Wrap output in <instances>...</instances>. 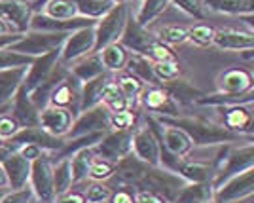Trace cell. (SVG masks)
Instances as JSON below:
<instances>
[{"instance_id": "obj_42", "label": "cell", "mask_w": 254, "mask_h": 203, "mask_svg": "<svg viewBox=\"0 0 254 203\" xmlns=\"http://www.w3.org/2000/svg\"><path fill=\"white\" fill-rule=\"evenodd\" d=\"M188 40L199 48H207V46H212V40H214V29L207 23H197L193 25L191 29H188Z\"/></svg>"}, {"instance_id": "obj_24", "label": "cell", "mask_w": 254, "mask_h": 203, "mask_svg": "<svg viewBox=\"0 0 254 203\" xmlns=\"http://www.w3.org/2000/svg\"><path fill=\"white\" fill-rule=\"evenodd\" d=\"M214 202V186L211 182H186L173 203H211Z\"/></svg>"}, {"instance_id": "obj_26", "label": "cell", "mask_w": 254, "mask_h": 203, "mask_svg": "<svg viewBox=\"0 0 254 203\" xmlns=\"http://www.w3.org/2000/svg\"><path fill=\"white\" fill-rule=\"evenodd\" d=\"M161 87H165L167 91H169V95L177 101V105L179 107H188V105H195L197 103V99L203 97L205 93L199 91L197 87H193L188 82V80H173V82H165V84H159Z\"/></svg>"}, {"instance_id": "obj_8", "label": "cell", "mask_w": 254, "mask_h": 203, "mask_svg": "<svg viewBox=\"0 0 254 203\" xmlns=\"http://www.w3.org/2000/svg\"><path fill=\"white\" fill-rule=\"evenodd\" d=\"M93 27H84V29L68 32L63 48H61V55H59L61 63L72 65L85 55L95 54V31H93Z\"/></svg>"}, {"instance_id": "obj_9", "label": "cell", "mask_w": 254, "mask_h": 203, "mask_svg": "<svg viewBox=\"0 0 254 203\" xmlns=\"http://www.w3.org/2000/svg\"><path fill=\"white\" fill-rule=\"evenodd\" d=\"M254 194V167L247 171L233 175L220 186L214 188V202L235 203L249 200Z\"/></svg>"}, {"instance_id": "obj_30", "label": "cell", "mask_w": 254, "mask_h": 203, "mask_svg": "<svg viewBox=\"0 0 254 203\" xmlns=\"http://www.w3.org/2000/svg\"><path fill=\"white\" fill-rule=\"evenodd\" d=\"M99 55H101V61H103L106 72H124L127 59H129V52L120 42L103 48Z\"/></svg>"}, {"instance_id": "obj_19", "label": "cell", "mask_w": 254, "mask_h": 203, "mask_svg": "<svg viewBox=\"0 0 254 203\" xmlns=\"http://www.w3.org/2000/svg\"><path fill=\"white\" fill-rule=\"evenodd\" d=\"M29 67H17V68H8L0 70V114L10 112V105L15 93L25 82Z\"/></svg>"}, {"instance_id": "obj_37", "label": "cell", "mask_w": 254, "mask_h": 203, "mask_svg": "<svg viewBox=\"0 0 254 203\" xmlns=\"http://www.w3.org/2000/svg\"><path fill=\"white\" fill-rule=\"evenodd\" d=\"M74 4L80 17L93 19V21L101 19L105 13H108L116 6L112 0H74Z\"/></svg>"}, {"instance_id": "obj_57", "label": "cell", "mask_w": 254, "mask_h": 203, "mask_svg": "<svg viewBox=\"0 0 254 203\" xmlns=\"http://www.w3.org/2000/svg\"><path fill=\"white\" fill-rule=\"evenodd\" d=\"M6 32H15V31H13L10 25H8V23L0 17V34H6Z\"/></svg>"}, {"instance_id": "obj_44", "label": "cell", "mask_w": 254, "mask_h": 203, "mask_svg": "<svg viewBox=\"0 0 254 203\" xmlns=\"http://www.w3.org/2000/svg\"><path fill=\"white\" fill-rule=\"evenodd\" d=\"M112 196V188L105 182H91L84 192L85 203H108Z\"/></svg>"}, {"instance_id": "obj_20", "label": "cell", "mask_w": 254, "mask_h": 203, "mask_svg": "<svg viewBox=\"0 0 254 203\" xmlns=\"http://www.w3.org/2000/svg\"><path fill=\"white\" fill-rule=\"evenodd\" d=\"M10 112L13 120L19 124V128H34V126H38L40 110L32 105L29 91L23 86L19 87V91L15 93L13 101H11Z\"/></svg>"}, {"instance_id": "obj_22", "label": "cell", "mask_w": 254, "mask_h": 203, "mask_svg": "<svg viewBox=\"0 0 254 203\" xmlns=\"http://www.w3.org/2000/svg\"><path fill=\"white\" fill-rule=\"evenodd\" d=\"M59 55H61V50H55V52H50V54L36 57L31 67L27 68V76H25L23 87L27 91H32L38 84H42L44 80L52 74L55 65L59 63Z\"/></svg>"}, {"instance_id": "obj_17", "label": "cell", "mask_w": 254, "mask_h": 203, "mask_svg": "<svg viewBox=\"0 0 254 203\" xmlns=\"http://www.w3.org/2000/svg\"><path fill=\"white\" fill-rule=\"evenodd\" d=\"M0 163L4 167L6 179H8V188L19 190V188H25L29 184V179H31V161L25 160L17 150L10 152L6 158H2Z\"/></svg>"}, {"instance_id": "obj_43", "label": "cell", "mask_w": 254, "mask_h": 203, "mask_svg": "<svg viewBox=\"0 0 254 203\" xmlns=\"http://www.w3.org/2000/svg\"><path fill=\"white\" fill-rule=\"evenodd\" d=\"M34 57L21 55L10 52V50H0V70H8V68H17V67H31Z\"/></svg>"}, {"instance_id": "obj_2", "label": "cell", "mask_w": 254, "mask_h": 203, "mask_svg": "<svg viewBox=\"0 0 254 203\" xmlns=\"http://www.w3.org/2000/svg\"><path fill=\"white\" fill-rule=\"evenodd\" d=\"M214 167V181L212 186H220L233 175L253 169L254 167V144L249 140L247 144L233 148L232 144H222V148L218 152V158L212 161Z\"/></svg>"}, {"instance_id": "obj_51", "label": "cell", "mask_w": 254, "mask_h": 203, "mask_svg": "<svg viewBox=\"0 0 254 203\" xmlns=\"http://www.w3.org/2000/svg\"><path fill=\"white\" fill-rule=\"evenodd\" d=\"M135 196H137V190L133 186L122 184L118 190H112L108 203H135Z\"/></svg>"}, {"instance_id": "obj_40", "label": "cell", "mask_w": 254, "mask_h": 203, "mask_svg": "<svg viewBox=\"0 0 254 203\" xmlns=\"http://www.w3.org/2000/svg\"><path fill=\"white\" fill-rule=\"evenodd\" d=\"M154 76L158 80V84H165V82H173L180 78V63L179 59L175 61H163V63H154L152 65Z\"/></svg>"}, {"instance_id": "obj_3", "label": "cell", "mask_w": 254, "mask_h": 203, "mask_svg": "<svg viewBox=\"0 0 254 203\" xmlns=\"http://www.w3.org/2000/svg\"><path fill=\"white\" fill-rule=\"evenodd\" d=\"M68 32H48V31H27L23 32V36L15 44H11L10 52L21 55H29V57H40L55 50L63 48L64 40H66Z\"/></svg>"}, {"instance_id": "obj_28", "label": "cell", "mask_w": 254, "mask_h": 203, "mask_svg": "<svg viewBox=\"0 0 254 203\" xmlns=\"http://www.w3.org/2000/svg\"><path fill=\"white\" fill-rule=\"evenodd\" d=\"M177 175H180L186 182H211L214 181V167L212 163L203 161H180Z\"/></svg>"}, {"instance_id": "obj_47", "label": "cell", "mask_w": 254, "mask_h": 203, "mask_svg": "<svg viewBox=\"0 0 254 203\" xmlns=\"http://www.w3.org/2000/svg\"><path fill=\"white\" fill-rule=\"evenodd\" d=\"M171 4L177 6L180 11L188 13L193 19H199V21L205 19V11H203L201 0H171Z\"/></svg>"}, {"instance_id": "obj_21", "label": "cell", "mask_w": 254, "mask_h": 203, "mask_svg": "<svg viewBox=\"0 0 254 203\" xmlns=\"http://www.w3.org/2000/svg\"><path fill=\"white\" fill-rule=\"evenodd\" d=\"M253 105H237V107L224 108L222 126L239 137L253 135Z\"/></svg>"}, {"instance_id": "obj_53", "label": "cell", "mask_w": 254, "mask_h": 203, "mask_svg": "<svg viewBox=\"0 0 254 203\" xmlns=\"http://www.w3.org/2000/svg\"><path fill=\"white\" fill-rule=\"evenodd\" d=\"M135 203H167V202H165L161 196H158L156 192H150V190H137Z\"/></svg>"}, {"instance_id": "obj_35", "label": "cell", "mask_w": 254, "mask_h": 203, "mask_svg": "<svg viewBox=\"0 0 254 203\" xmlns=\"http://www.w3.org/2000/svg\"><path fill=\"white\" fill-rule=\"evenodd\" d=\"M101 103L105 105L110 112H122V110H127L129 107V101L126 99V95L122 93L120 86L116 84V80H108L103 87V93H101Z\"/></svg>"}, {"instance_id": "obj_6", "label": "cell", "mask_w": 254, "mask_h": 203, "mask_svg": "<svg viewBox=\"0 0 254 203\" xmlns=\"http://www.w3.org/2000/svg\"><path fill=\"white\" fill-rule=\"evenodd\" d=\"M131 148H133V131L110 129L105 133V137L93 146V152L101 160L118 163V161H122L126 156L131 154Z\"/></svg>"}, {"instance_id": "obj_39", "label": "cell", "mask_w": 254, "mask_h": 203, "mask_svg": "<svg viewBox=\"0 0 254 203\" xmlns=\"http://www.w3.org/2000/svg\"><path fill=\"white\" fill-rule=\"evenodd\" d=\"M116 84L120 86V89H122V93L126 95L127 101H129V107L137 101L138 97H140V93H142V89L146 87L140 80H138V78L127 74V72L120 74V78L116 80Z\"/></svg>"}, {"instance_id": "obj_58", "label": "cell", "mask_w": 254, "mask_h": 203, "mask_svg": "<svg viewBox=\"0 0 254 203\" xmlns=\"http://www.w3.org/2000/svg\"><path fill=\"white\" fill-rule=\"evenodd\" d=\"M2 194H4V192H2V190H0V196H2Z\"/></svg>"}, {"instance_id": "obj_50", "label": "cell", "mask_w": 254, "mask_h": 203, "mask_svg": "<svg viewBox=\"0 0 254 203\" xmlns=\"http://www.w3.org/2000/svg\"><path fill=\"white\" fill-rule=\"evenodd\" d=\"M19 124L13 120L11 114L8 112H4V114H0V140H10L17 131H19Z\"/></svg>"}, {"instance_id": "obj_1", "label": "cell", "mask_w": 254, "mask_h": 203, "mask_svg": "<svg viewBox=\"0 0 254 203\" xmlns=\"http://www.w3.org/2000/svg\"><path fill=\"white\" fill-rule=\"evenodd\" d=\"M159 124L173 126L184 131L190 137L193 146H214V144H232L241 140L239 135H235L232 131L224 128L222 124H216L212 120H207L203 116H154Z\"/></svg>"}, {"instance_id": "obj_32", "label": "cell", "mask_w": 254, "mask_h": 203, "mask_svg": "<svg viewBox=\"0 0 254 203\" xmlns=\"http://www.w3.org/2000/svg\"><path fill=\"white\" fill-rule=\"evenodd\" d=\"M110 80L108 74H103L95 78V80H89L82 84V91H80V112H84L87 108H93L97 105H101V93H103V87Z\"/></svg>"}, {"instance_id": "obj_12", "label": "cell", "mask_w": 254, "mask_h": 203, "mask_svg": "<svg viewBox=\"0 0 254 203\" xmlns=\"http://www.w3.org/2000/svg\"><path fill=\"white\" fill-rule=\"evenodd\" d=\"M146 110H150V116H165L175 118L180 116V107L177 101L169 95L165 87L158 86H146L138 97Z\"/></svg>"}, {"instance_id": "obj_38", "label": "cell", "mask_w": 254, "mask_h": 203, "mask_svg": "<svg viewBox=\"0 0 254 203\" xmlns=\"http://www.w3.org/2000/svg\"><path fill=\"white\" fill-rule=\"evenodd\" d=\"M40 13L52 17V19H74V17H80L78 10H76L74 0H50Z\"/></svg>"}, {"instance_id": "obj_36", "label": "cell", "mask_w": 254, "mask_h": 203, "mask_svg": "<svg viewBox=\"0 0 254 203\" xmlns=\"http://www.w3.org/2000/svg\"><path fill=\"white\" fill-rule=\"evenodd\" d=\"M171 4V0H142L138 11L135 15V21L140 27H148L150 23H154L163 11L167 10V6Z\"/></svg>"}, {"instance_id": "obj_52", "label": "cell", "mask_w": 254, "mask_h": 203, "mask_svg": "<svg viewBox=\"0 0 254 203\" xmlns=\"http://www.w3.org/2000/svg\"><path fill=\"white\" fill-rule=\"evenodd\" d=\"M15 150L21 154L25 160H29V161L38 160L42 154H46L42 148H38V146H34V144H21V146H17Z\"/></svg>"}, {"instance_id": "obj_49", "label": "cell", "mask_w": 254, "mask_h": 203, "mask_svg": "<svg viewBox=\"0 0 254 203\" xmlns=\"http://www.w3.org/2000/svg\"><path fill=\"white\" fill-rule=\"evenodd\" d=\"M34 200V192L31 190V186L27 184L25 188L19 190H11L0 196V203H31Z\"/></svg>"}, {"instance_id": "obj_7", "label": "cell", "mask_w": 254, "mask_h": 203, "mask_svg": "<svg viewBox=\"0 0 254 203\" xmlns=\"http://www.w3.org/2000/svg\"><path fill=\"white\" fill-rule=\"evenodd\" d=\"M110 131V110L101 103L93 108H87L74 118V124L64 139H76L93 133H106Z\"/></svg>"}, {"instance_id": "obj_18", "label": "cell", "mask_w": 254, "mask_h": 203, "mask_svg": "<svg viewBox=\"0 0 254 203\" xmlns=\"http://www.w3.org/2000/svg\"><path fill=\"white\" fill-rule=\"evenodd\" d=\"M216 86H218V91H222V93L241 95V93L253 91L254 78L249 68H243V67H232V68H226L222 74L218 76Z\"/></svg>"}, {"instance_id": "obj_46", "label": "cell", "mask_w": 254, "mask_h": 203, "mask_svg": "<svg viewBox=\"0 0 254 203\" xmlns=\"http://www.w3.org/2000/svg\"><path fill=\"white\" fill-rule=\"evenodd\" d=\"M135 112H131V108L122 110V112H110V129L118 131H133L135 128Z\"/></svg>"}, {"instance_id": "obj_27", "label": "cell", "mask_w": 254, "mask_h": 203, "mask_svg": "<svg viewBox=\"0 0 254 203\" xmlns=\"http://www.w3.org/2000/svg\"><path fill=\"white\" fill-rule=\"evenodd\" d=\"M254 93H241V95H233V93H222V91H216V93H205L203 97L197 99L195 105L199 107H218V108H230L237 107V105H253Z\"/></svg>"}, {"instance_id": "obj_11", "label": "cell", "mask_w": 254, "mask_h": 203, "mask_svg": "<svg viewBox=\"0 0 254 203\" xmlns=\"http://www.w3.org/2000/svg\"><path fill=\"white\" fill-rule=\"evenodd\" d=\"M11 148L15 150L21 144H34L38 148H42L48 154H57L61 152V148L64 146V139L59 137H53L50 135L46 129H42L40 126H34V128H21L10 140H6Z\"/></svg>"}, {"instance_id": "obj_10", "label": "cell", "mask_w": 254, "mask_h": 203, "mask_svg": "<svg viewBox=\"0 0 254 203\" xmlns=\"http://www.w3.org/2000/svg\"><path fill=\"white\" fill-rule=\"evenodd\" d=\"M131 154L142 163H148L152 167H161V144L148 126H138L137 129H133Z\"/></svg>"}, {"instance_id": "obj_25", "label": "cell", "mask_w": 254, "mask_h": 203, "mask_svg": "<svg viewBox=\"0 0 254 203\" xmlns=\"http://www.w3.org/2000/svg\"><path fill=\"white\" fill-rule=\"evenodd\" d=\"M68 68H70V74L74 76L78 82H82V84L106 74L105 67H103V61H101V55L99 54L85 55V57L78 59V61H76L72 67H68Z\"/></svg>"}, {"instance_id": "obj_16", "label": "cell", "mask_w": 254, "mask_h": 203, "mask_svg": "<svg viewBox=\"0 0 254 203\" xmlns=\"http://www.w3.org/2000/svg\"><path fill=\"white\" fill-rule=\"evenodd\" d=\"M80 91H82V82H78L74 76L68 72L63 82L53 89L52 97H50V105L68 108V110H72L74 116H78L80 114Z\"/></svg>"}, {"instance_id": "obj_48", "label": "cell", "mask_w": 254, "mask_h": 203, "mask_svg": "<svg viewBox=\"0 0 254 203\" xmlns=\"http://www.w3.org/2000/svg\"><path fill=\"white\" fill-rule=\"evenodd\" d=\"M146 57H148L152 63H163V61H175L177 59V55H175V52L171 50L169 46H165V44L159 42V40L150 48Z\"/></svg>"}, {"instance_id": "obj_13", "label": "cell", "mask_w": 254, "mask_h": 203, "mask_svg": "<svg viewBox=\"0 0 254 203\" xmlns=\"http://www.w3.org/2000/svg\"><path fill=\"white\" fill-rule=\"evenodd\" d=\"M158 42V36L150 32L146 27H140L133 15H129L126 23V29L120 36V44L126 48L129 54L148 55L150 48Z\"/></svg>"}, {"instance_id": "obj_15", "label": "cell", "mask_w": 254, "mask_h": 203, "mask_svg": "<svg viewBox=\"0 0 254 203\" xmlns=\"http://www.w3.org/2000/svg\"><path fill=\"white\" fill-rule=\"evenodd\" d=\"M31 0H0V17L15 32H27L31 23Z\"/></svg>"}, {"instance_id": "obj_34", "label": "cell", "mask_w": 254, "mask_h": 203, "mask_svg": "<svg viewBox=\"0 0 254 203\" xmlns=\"http://www.w3.org/2000/svg\"><path fill=\"white\" fill-rule=\"evenodd\" d=\"M72 188V169H70V160L63 158L53 163V190H55V200L63 194L70 192Z\"/></svg>"}, {"instance_id": "obj_31", "label": "cell", "mask_w": 254, "mask_h": 203, "mask_svg": "<svg viewBox=\"0 0 254 203\" xmlns=\"http://www.w3.org/2000/svg\"><path fill=\"white\" fill-rule=\"evenodd\" d=\"M203 4L212 11L237 15V17L253 15L254 11V0H205Z\"/></svg>"}, {"instance_id": "obj_45", "label": "cell", "mask_w": 254, "mask_h": 203, "mask_svg": "<svg viewBox=\"0 0 254 203\" xmlns=\"http://www.w3.org/2000/svg\"><path fill=\"white\" fill-rule=\"evenodd\" d=\"M114 171H116V163L95 158L91 163V169H89V179H93L95 182H105L114 177Z\"/></svg>"}, {"instance_id": "obj_14", "label": "cell", "mask_w": 254, "mask_h": 203, "mask_svg": "<svg viewBox=\"0 0 254 203\" xmlns=\"http://www.w3.org/2000/svg\"><path fill=\"white\" fill-rule=\"evenodd\" d=\"M74 118L76 116L72 114V110H68V108L48 105L46 108L40 110L38 126L42 129H46L53 137L64 139L68 135L70 128H72V124H74Z\"/></svg>"}, {"instance_id": "obj_33", "label": "cell", "mask_w": 254, "mask_h": 203, "mask_svg": "<svg viewBox=\"0 0 254 203\" xmlns=\"http://www.w3.org/2000/svg\"><path fill=\"white\" fill-rule=\"evenodd\" d=\"M95 158L97 156L93 148L78 150L68 158L70 160V169H72V184H78V182H84L89 179V169H91V163Z\"/></svg>"}, {"instance_id": "obj_41", "label": "cell", "mask_w": 254, "mask_h": 203, "mask_svg": "<svg viewBox=\"0 0 254 203\" xmlns=\"http://www.w3.org/2000/svg\"><path fill=\"white\" fill-rule=\"evenodd\" d=\"M156 36L159 42H163L165 46H179L188 40V29L179 27V25H165Z\"/></svg>"}, {"instance_id": "obj_23", "label": "cell", "mask_w": 254, "mask_h": 203, "mask_svg": "<svg viewBox=\"0 0 254 203\" xmlns=\"http://www.w3.org/2000/svg\"><path fill=\"white\" fill-rule=\"evenodd\" d=\"M212 44L220 50L230 52H245L254 50V34L253 31H233V29H220L214 31Z\"/></svg>"}, {"instance_id": "obj_54", "label": "cell", "mask_w": 254, "mask_h": 203, "mask_svg": "<svg viewBox=\"0 0 254 203\" xmlns=\"http://www.w3.org/2000/svg\"><path fill=\"white\" fill-rule=\"evenodd\" d=\"M23 36V32H6L0 34V50H8L11 44H15Z\"/></svg>"}, {"instance_id": "obj_29", "label": "cell", "mask_w": 254, "mask_h": 203, "mask_svg": "<svg viewBox=\"0 0 254 203\" xmlns=\"http://www.w3.org/2000/svg\"><path fill=\"white\" fill-rule=\"evenodd\" d=\"M152 61H150L146 55H138V54H129V59H127L126 70L127 74L138 78L142 84H150V86H158V80L154 76V70H152Z\"/></svg>"}, {"instance_id": "obj_55", "label": "cell", "mask_w": 254, "mask_h": 203, "mask_svg": "<svg viewBox=\"0 0 254 203\" xmlns=\"http://www.w3.org/2000/svg\"><path fill=\"white\" fill-rule=\"evenodd\" d=\"M55 203H85L84 196L82 194H76V192H66L63 196H59Z\"/></svg>"}, {"instance_id": "obj_5", "label": "cell", "mask_w": 254, "mask_h": 203, "mask_svg": "<svg viewBox=\"0 0 254 203\" xmlns=\"http://www.w3.org/2000/svg\"><path fill=\"white\" fill-rule=\"evenodd\" d=\"M29 186L34 192V198L42 203H55L53 190V161L52 156L46 152L38 160L31 161V179Z\"/></svg>"}, {"instance_id": "obj_56", "label": "cell", "mask_w": 254, "mask_h": 203, "mask_svg": "<svg viewBox=\"0 0 254 203\" xmlns=\"http://www.w3.org/2000/svg\"><path fill=\"white\" fill-rule=\"evenodd\" d=\"M8 188V179H6V173H4V167H2V163H0V190L4 192Z\"/></svg>"}, {"instance_id": "obj_4", "label": "cell", "mask_w": 254, "mask_h": 203, "mask_svg": "<svg viewBox=\"0 0 254 203\" xmlns=\"http://www.w3.org/2000/svg\"><path fill=\"white\" fill-rule=\"evenodd\" d=\"M131 15L129 11V6L126 2L122 4H116L112 10L105 13L101 19H97L95 27V54H99L103 48L110 46V44L120 42V36L126 29V23Z\"/></svg>"}]
</instances>
